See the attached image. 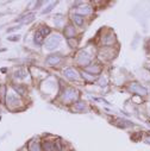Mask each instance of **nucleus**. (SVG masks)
<instances>
[{
  "instance_id": "1",
  "label": "nucleus",
  "mask_w": 150,
  "mask_h": 151,
  "mask_svg": "<svg viewBox=\"0 0 150 151\" xmlns=\"http://www.w3.org/2000/svg\"><path fill=\"white\" fill-rule=\"evenodd\" d=\"M61 59H62V57L60 56V54H56V55H50V56H48L46 61H47L48 64L54 66V64H57V63L61 62Z\"/></svg>"
},
{
  "instance_id": "2",
  "label": "nucleus",
  "mask_w": 150,
  "mask_h": 151,
  "mask_svg": "<svg viewBox=\"0 0 150 151\" xmlns=\"http://www.w3.org/2000/svg\"><path fill=\"white\" fill-rule=\"evenodd\" d=\"M58 44H60V37H58V36H55V37H51L50 39H48V42H47V48H48L49 50H51V49L58 47Z\"/></svg>"
},
{
  "instance_id": "3",
  "label": "nucleus",
  "mask_w": 150,
  "mask_h": 151,
  "mask_svg": "<svg viewBox=\"0 0 150 151\" xmlns=\"http://www.w3.org/2000/svg\"><path fill=\"white\" fill-rule=\"evenodd\" d=\"M43 148H44L46 151H55L56 149H60L58 146L55 145V143H51V142H44Z\"/></svg>"
},
{
  "instance_id": "4",
  "label": "nucleus",
  "mask_w": 150,
  "mask_h": 151,
  "mask_svg": "<svg viewBox=\"0 0 150 151\" xmlns=\"http://www.w3.org/2000/svg\"><path fill=\"white\" fill-rule=\"evenodd\" d=\"M78 73L76 71H75L74 69H71V68H68V69H66L64 70V75H66V76L68 78V79H76L78 78V75H76Z\"/></svg>"
},
{
  "instance_id": "5",
  "label": "nucleus",
  "mask_w": 150,
  "mask_h": 151,
  "mask_svg": "<svg viewBox=\"0 0 150 151\" xmlns=\"http://www.w3.org/2000/svg\"><path fill=\"white\" fill-rule=\"evenodd\" d=\"M32 20H34V13H29L26 16H23L19 19H17V22H23V23H30Z\"/></svg>"
},
{
  "instance_id": "6",
  "label": "nucleus",
  "mask_w": 150,
  "mask_h": 151,
  "mask_svg": "<svg viewBox=\"0 0 150 151\" xmlns=\"http://www.w3.org/2000/svg\"><path fill=\"white\" fill-rule=\"evenodd\" d=\"M74 96H76V90L74 89H68L67 93L64 94V100H70V99H74Z\"/></svg>"
},
{
  "instance_id": "7",
  "label": "nucleus",
  "mask_w": 150,
  "mask_h": 151,
  "mask_svg": "<svg viewBox=\"0 0 150 151\" xmlns=\"http://www.w3.org/2000/svg\"><path fill=\"white\" fill-rule=\"evenodd\" d=\"M73 19H74L75 23H76V25H79V26H81L83 24V17L80 16V14H75V16L73 17Z\"/></svg>"
},
{
  "instance_id": "8",
  "label": "nucleus",
  "mask_w": 150,
  "mask_h": 151,
  "mask_svg": "<svg viewBox=\"0 0 150 151\" xmlns=\"http://www.w3.org/2000/svg\"><path fill=\"white\" fill-rule=\"evenodd\" d=\"M43 38H44V37L37 31L36 35H35V43H36L37 45H42V44H43Z\"/></svg>"
},
{
  "instance_id": "9",
  "label": "nucleus",
  "mask_w": 150,
  "mask_h": 151,
  "mask_svg": "<svg viewBox=\"0 0 150 151\" xmlns=\"http://www.w3.org/2000/svg\"><path fill=\"white\" fill-rule=\"evenodd\" d=\"M38 32L44 37V36H48L49 34H50V29L48 27V26H43V27H41L39 30H38Z\"/></svg>"
},
{
  "instance_id": "10",
  "label": "nucleus",
  "mask_w": 150,
  "mask_h": 151,
  "mask_svg": "<svg viewBox=\"0 0 150 151\" xmlns=\"http://www.w3.org/2000/svg\"><path fill=\"white\" fill-rule=\"evenodd\" d=\"M29 149H30V151H39V145L36 142H31Z\"/></svg>"
},
{
  "instance_id": "11",
  "label": "nucleus",
  "mask_w": 150,
  "mask_h": 151,
  "mask_svg": "<svg viewBox=\"0 0 150 151\" xmlns=\"http://www.w3.org/2000/svg\"><path fill=\"white\" fill-rule=\"evenodd\" d=\"M18 102H20V101L18 99H16L13 95H8L7 96V103L8 105H11V103H18Z\"/></svg>"
},
{
  "instance_id": "12",
  "label": "nucleus",
  "mask_w": 150,
  "mask_h": 151,
  "mask_svg": "<svg viewBox=\"0 0 150 151\" xmlns=\"http://www.w3.org/2000/svg\"><path fill=\"white\" fill-rule=\"evenodd\" d=\"M14 76H16V78H18V79H24L25 76H26V74H25V71L24 70H17L16 71V74H14Z\"/></svg>"
},
{
  "instance_id": "13",
  "label": "nucleus",
  "mask_w": 150,
  "mask_h": 151,
  "mask_svg": "<svg viewBox=\"0 0 150 151\" xmlns=\"http://www.w3.org/2000/svg\"><path fill=\"white\" fill-rule=\"evenodd\" d=\"M66 35H67L68 38H70V37L74 36V29H73L71 26H68V27L66 29Z\"/></svg>"
},
{
  "instance_id": "14",
  "label": "nucleus",
  "mask_w": 150,
  "mask_h": 151,
  "mask_svg": "<svg viewBox=\"0 0 150 151\" xmlns=\"http://www.w3.org/2000/svg\"><path fill=\"white\" fill-rule=\"evenodd\" d=\"M131 89H132V90H138V92H143V94H145V93H146V90H145L144 88H142V87H139V86H137V85L132 86V87H131Z\"/></svg>"
},
{
  "instance_id": "15",
  "label": "nucleus",
  "mask_w": 150,
  "mask_h": 151,
  "mask_svg": "<svg viewBox=\"0 0 150 151\" xmlns=\"http://www.w3.org/2000/svg\"><path fill=\"white\" fill-rule=\"evenodd\" d=\"M13 88H14V90H18V92H19V94H23V93H24V88H22V87H18V86H13Z\"/></svg>"
},
{
  "instance_id": "16",
  "label": "nucleus",
  "mask_w": 150,
  "mask_h": 151,
  "mask_svg": "<svg viewBox=\"0 0 150 151\" xmlns=\"http://www.w3.org/2000/svg\"><path fill=\"white\" fill-rule=\"evenodd\" d=\"M55 5H56V3H53V4H51V5H50V6L47 8V10H44V11H43V13H48L49 11H51V10H53V7H54Z\"/></svg>"
},
{
  "instance_id": "17",
  "label": "nucleus",
  "mask_w": 150,
  "mask_h": 151,
  "mask_svg": "<svg viewBox=\"0 0 150 151\" xmlns=\"http://www.w3.org/2000/svg\"><path fill=\"white\" fill-rule=\"evenodd\" d=\"M10 41H18L19 39V37H11V38H8Z\"/></svg>"
}]
</instances>
